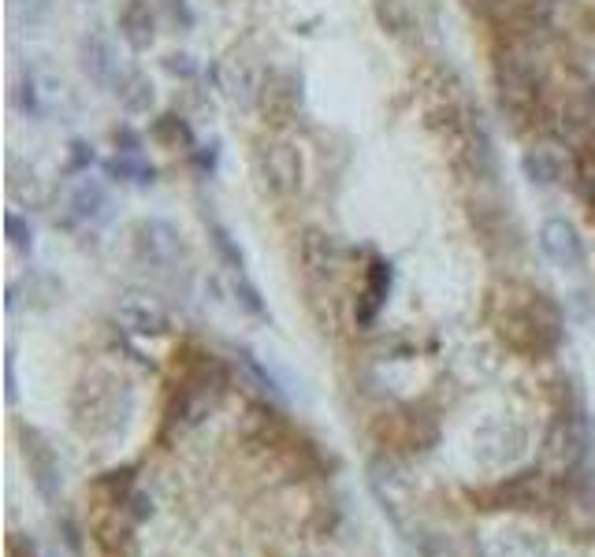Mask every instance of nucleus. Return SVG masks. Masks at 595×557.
I'll use <instances>...</instances> for the list:
<instances>
[{"label": "nucleus", "instance_id": "obj_1", "mask_svg": "<svg viewBox=\"0 0 595 557\" xmlns=\"http://www.w3.org/2000/svg\"><path fill=\"white\" fill-rule=\"evenodd\" d=\"M499 335L517 353H551L562 342V312L540 290L510 286L499 301Z\"/></svg>", "mask_w": 595, "mask_h": 557}, {"label": "nucleus", "instance_id": "obj_2", "mask_svg": "<svg viewBox=\"0 0 595 557\" xmlns=\"http://www.w3.org/2000/svg\"><path fill=\"white\" fill-rule=\"evenodd\" d=\"M134 409V390L131 383L119 376V372H108V368H93L79 379V387L71 394V420L82 435H116L127 416Z\"/></svg>", "mask_w": 595, "mask_h": 557}, {"label": "nucleus", "instance_id": "obj_3", "mask_svg": "<svg viewBox=\"0 0 595 557\" xmlns=\"http://www.w3.org/2000/svg\"><path fill=\"white\" fill-rule=\"evenodd\" d=\"M495 93H499V108L517 127H536L547 116V86H543V75L532 67L529 56H517V52L499 56Z\"/></svg>", "mask_w": 595, "mask_h": 557}, {"label": "nucleus", "instance_id": "obj_4", "mask_svg": "<svg viewBox=\"0 0 595 557\" xmlns=\"http://www.w3.org/2000/svg\"><path fill=\"white\" fill-rule=\"evenodd\" d=\"M15 104L23 108V116L34 123H49V119H64L75 112V97L67 86L64 71L49 64V56H34L23 64L19 82H15Z\"/></svg>", "mask_w": 595, "mask_h": 557}, {"label": "nucleus", "instance_id": "obj_5", "mask_svg": "<svg viewBox=\"0 0 595 557\" xmlns=\"http://www.w3.org/2000/svg\"><path fill=\"white\" fill-rule=\"evenodd\" d=\"M227 390V368L212 353H198V361L190 364L175 387L172 398V420L179 428H194L220 405Z\"/></svg>", "mask_w": 595, "mask_h": 557}, {"label": "nucleus", "instance_id": "obj_6", "mask_svg": "<svg viewBox=\"0 0 595 557\" xmlns=\"http://www.w3.org/2000/svg\"><path fill=\"white\" fill-rule=\"evenodd\" d=\"M253 175L268 197H298L305 186V156L287 138H261L253 145Z\"/></svg>", "mask_w": 595, "mask_h": 557}, {"label": "nucleus", "instance_id": "obj_7", "mask_svg": "<svg viewBox=\"0 0 595 557\" xmlns=\"http://www.w3.org/2000/svg\"><path fill=\"white\" fill-rule=\"evenodd\" d=\"M131 253L149 272H175L186 260L183 231H179L172 220L142 216V220L131 227Z\"/></svg>", "mask_w": 595, "mask_h": 557}, {"label": "nucleus", "instance_id": "obj_8", "mask_svg": "<svg viewBox=\"0 0 595 557\" xmlns=\"http://www.w3.org/2000/svg\"><path fill=\"white\" fill-rule=\"evenodd\" d=\"M305 108V78L294 67H268L257 90V112L265 119V127H291L298 123Z\"/></svg>", "mask_w": 595, "mask_h": 557}, {"label": "nucleus", "instance_id": "obj_9", "mask_svg": "<svg viewBox=\"0 0 595 557\" xmlns=\"http://www.w3.org/2000/svg\"><path fill=\"white\" fill-rule=\"evenodd\" d=\"M112 216V190L105 179L97 175H75L64 190V223L67 227H86V223H101Z\"/></svg>", "mask_w": 595, "mask_h": 557}, {"label": "nucleus", "instance_id": "obj_10", "mask_svg": "<svg viewBox=\"0 0 595 557\" xmlns=\"http://www.w3.org/2000/svg\"><path fill=\"white\" fill-rule=\"evenodd\" d=\"M19 442H23V457H27L30 480L38 487V494L49 506H56L64 472H60V457H56L53 442L45 439L38 428H30V424H19Z\"/></svg>", "mask_w": 595, "mask_h": 557}, {"label": "nucleus", "instance_id": "obj_11", "mask_svg": "<svg viewBox=\"0 0 595 557\" xmlns=\"http://www.w3.org/2000/svg\"><path fill=\"white\" fill-rule=\"evenodd\" d=\"M79 67H82V75L90 78L97 90H116V82L123 78V64H119L116 41L108 38V34H101V30L82 34Z\"/></svg>", "mask_w": 595, "mask_h": 557}, {"label": "nucleus", "instance_id": "obj_12", "mask_svg": "<svg viewBox=\"0 0 595 557\" xmlns=\"http://www.w3.org/2000/svg\"><path fill=\"white\" fill-rule=\"evenodd\" d=\"M540 249H543V257L551 260L555 268H562V272H581L584 260H588L581 231H577L566 216H551V220H543Z\"/></svg>", "mask_w": 595, "mask_h": 557}, {"label": "nucleus", "instance_id": "obj_13", "mask_svg": "<svg viewBox=\"0 0 595 557\" xmlns=\"http://www.w3.org/2000/svg\"><path fill=\"white\" fill-rule=\"evenodd\" d=\"M298 260L309 279L317 283H328L335 279V272L343 268V249L335 242V234L320 231V227H305L302 238H298Z\"/></svg>", "mask_w": 595, "mask_h": 557}, {"label": "nucleus", "instance_id": "obj_14", "mask_svg": "<svg viewBox=\"0 0 595 557\" xmlns=\"http://www.w3.org/2000/svg\"><path fill=\"white\" fill-rule=\"evenodd\" d=\"M116 320L123 331H131L138 338L168 335V309L149 294H123L116 305Z\"/></svg>", "mask_w": 595, "mask_h": 557}, {"label": "nucleus", "instance_id": "obj_15", "mask_svg": "<svg viewBox=\"0 0 595 557\" xmlns=\"http://www.w3.org/2000/svg\"><path fill=\"white\" fill-rule=\"evenodd\" d=\"M391 286H395V272H391V260L384 257H372L369 272H365V290L357 298V327H372L380 320L387 298H391Z\"/></svg>", "mask_w": 595, "mask_h": 557}, {"label": "nucleus", "instance_id": "obj_16", "mask_svg": "<svg viewBox=\"0 0 595 557\" xmlns=\"http://www.w3.org/2000/svg\"><path fill=\"white\" fill-rule=\"evenodd\" d=\"M157 26H160V15L149 0H127L116 15L119 38L127 41L134 52L153 49V41H157Z\"/></svg>", "mask_w": 595, "mask_h": 557}, {"label": "nucleus", "instance_id": "obj_17", "mask_svg": "<svg viewBox=\"0 0 595 557\" xmlns=\"http://www.w3.org/2000/svg\"><path fill=\"white\" fill-rule=\"evenodd\" d=\"M265 71H253V64L246 56H231L216 67V86L231 97L235 104H257V90H261Z\"/></svg>", "mask_w": 595, "mask_h": 557}, {"label": "nucleus", "instance_id": "obj_18", "mask_svg": "<svg viewBox=\"0 0 595 557\" xmlns=\"http://www.w3.org/2000/svg\"><path fill=\"white\" fill-rule=\"evenodd\" d=\"M116 101L127 116H146L149 108L157 104V86L146 71H123V78L116 82Z\"/></svg>", "mask_w": 595, "mask_h": 557}, {"label": "nucleus", "instance_id": "obj_19", "mask_svg": "<svg viewBox=\"0 0 595 557\" xmlns=\"http://www.w3.org/2000/svg\"><path fill=\"white\" fill-rule=\"evenodd\" d=\"M521 175L532 182V186H558L566 179V160L555 153V149H525L521 153Z\"/></svg>", "mask_w": 595, "mask_h": 557}, {"label": "nucleus", "instance_id": "obj_20", "mask_svg": "<svg viewBox=\"0 0 595 557\" xmlns=\"http://www.w3.org/2000/svg\"><path fill=\"white\" fill-rule=\"evenodd\" d=\"M105 175L112 182H123V186H138V190L157 182V168L146 160V153H116L105 164Z\"/></svg>", "mask_w": 595, "mask_h": 557}, {"label": "nucleus", "instance_id": "obj_21", "mask_svg": "<svg viewBox=\"0 0 595 557\" xmlns=\"http://www.w3.org/2000/svg\"><path fill=\"white\" fill-rule=\"evenodd\" d=\"M149 138L160 145V149H194V130L183 116L175 112H160L153 123H149Z\"/></svg>", "mask_w": 595, "mask_h": 557}, {"label": "nucleus", "instance_id": "obj_22", "mask_svg": "<svg viewBox=\"0 0 595 557\" xmlns=\"http://www.w3.org/2000/svg\"><path fill=\"white\" fill-rule=\"evenodd\" d=\"M93 491L105 498L108 509H127V502H131L134 494V468H112V472H105V476H97V483H93Z\"/></svg>", "mask_w": 595, "mask_h": 557}, {"label": "nucleus", "instance_id": "obj_23", "mask_svg": "<svg viewBox=\"0 0 595 557\" xmlns=\"http://www.w3.org/2000/svg\"><path fill=\"white\" fill-rule=\"evenodd\" d=\"M19 283L27 286V305L30 309H53L64 298V283L53 272H27Z\"/></svg>", "mask_w": 595, "mask_h": 557}, {"label": "nucleus", "instance_id": "obj_24", "mask_svg": "<svg viewBox=\"0 0 595 557\" xmlns=\"http://www.w3.org/2000/svg\"><path fill=\"white\" fill-rule=\"evenodd\" d=\"M209 242L212 249H216V257H220V264H224L227 272H246V253L238 249V242L231 238V231H227L224 223H209Z\"/></svg>", "mask_w": 595, "mask_h": 557}, {"label": "nucleus", "instance_id": "obj_25", "mask_svg": "<svg viewBox=\"0 0 595 557\" xmlns=\"http://www.w3.org/2000/svg\"><path fill=\"white\" fill-rule=\"evenodd\" d=\"M231 290H235V301L242 312H250L253 320H268V305L261 298V290L253 286V279L246 272H231Z\"/></svg>", "mask_w": 595, "mask_h": 557}, {"label": "nucleus", "instance_id": "obj_26", "mask_svg": "<svg viewBox=\"0 0 595 557\" xmlns=\"http://www.w3.org/2000/svg\"><path fill=\"white\" fill-rule=\"evenodd\" d=\"M235 357H238V368H242V376L250 379V383L261 390V394H268V398H283V394H279V383L272 379V372H268L265 364L257 361L250 350H238Z\"/></svg>", "mask_w": 595, "mask_h": 557}, {"label": "nucleus", "instance_id": "obj_27", "mask_svg": "<svg viewBox=\"0 0 595 557\" xmlns=\"http://www.w3.org/2000/svg\"><path fill=\"white\" fill-rule=\"evenodd\" d=\"M4 234H8V246H12L15 253H30V249H34V227H30L27 216L8 212V216H4Z\"/></svg>", "mask_w": 595, "mask_h": 557}, {"label": "nucleus", "instance_id": "obj_28", "mask_svg": "<svg viewBox=\"0 0 595 557\" xmlns=\"http://www.w3.org/2000/svg\"><path fill=\"white\" fill-rule=\"evenodd\" d=\"M160 64H164V71H168V75L183 78V82H186V78H194L201 71V64L194 60V56H190V52H168V56H164Z\"/></svg>", "mask_w": 595, "mask_h": 557}, {"label": "nucleus", "instance_id": "obj_29", "mask_svg": "<svg viewBox=\"0 0 595 557\" xmlns=\"http://www.w3.org/2000/svg\"><path fill=\"white\" fill-rule=\"evenodd\" d=\"M67 149H71V153H67V171H71V175H86V171L93 168V145L75 138Z\"/></svg>", "mask_w": 595, "mask_h": 557}, {"label": "nucleus", "instance_id": "obj_30", "mask_svg": "<svg viewBox=\"0 0 595 557\" xmlns=\"http://www.w3.org/2000/svg\"><path fill=\"white\" fill-rule=\"evenodd\" d=\"M164 8H168V19H172L179 30H194V23H198V15H194V8H190V0H164Z\"/></svg>", "mask_w": 595, "mask_h": 557}, {"label": "nucleus", "instance_id": "obj_31", "mask_svg": "<svg viewBox=\"0 0 595 557\" xmlns=\"http://www.w3.org/2000/svg\"><path fill=\"white\" fill-rule=\"evenodd\" d=\"M127 506H131V509H127V517H131V524H142V520L153 517V498H149V494H142V491H134Z\"/></svg>", "mask_w": 595, "mask_h": 557}, {"label": "nucleus", "instance_id": "obj_32", "mask_svg": "<svg viewBox=\"0 0 595 557\" xmlns=\"http://www.w3.org/2000/svg\"><path fill=\"white\" fill-rule=\"evenodd\" d=\"M112 142H116V153H142V134H134L131 127H119Z\"/></svg>", "mask_w": 595, "mask_h": 557}, {"label": "nucleus", "instance_id": "obj_33", "mask_svg": "<svg viewBox=\"0 0 595 557\" xmlns=\"http://www.w3.org/2000/svg\"><path fill=\"white\" fill-rule=\"evenodd\" d=\"M4 398H8V405L19 402V379H15V353L8 350V357H4Z\"/></svg>", "mask_w": 595, "mask_h": 557}, {"label": "nucleus", "instance_id": "obj_34", "mask_svg": "<svg viewBox=\"0 0 595 557\" xmlns=\"http://www.w3.org/2000/svg\"><path fill=\"white\" fill-rule=\"evenodd\" d=\"M8 557H38V550H34V543H30L27 535L15 532L12 539H8Z\"/></svg>", "mask_w": 595, "mask_h": 557}, {"label": "nucleus", "instance_id": "obj_35", "mask_svg": "<svg viewBox=\"0 0 595 557\" xmlns=\"http://www.w3.org/2000/svg\"><path fill=\"white\" fill-rule=\"evenodd\" d=\"M190 153H194V164H198L201 171L216 168V145H209V153H201V149H190Z\"/></svg>", "mask_w": 595, "mask_h": 557}]
</instances>
